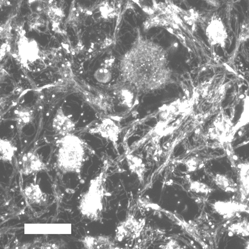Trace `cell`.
Wrapping results in <instances>:
<instances>
[{"label":"cell","instance_id":"1","mask_svg":"<svg viewBox=\"0 0 249 249\" xmlns=\"http://www.w3.org/2000/svg\"><path fill=\"white\" fill-rule=\"evenodd\" d=\"M120 69L123 81L139 91L161 89L171 81L166 52L147 39L135 41L122 57Z\"/></svg>","mask_w":249,"mask_h":249},{"label":"cell","instance_id":"2","mask_svg":"<svg viewBox=\"0 0 249 249\" xmlns=\"http://www.w3.org/2000/svg\"><path fill=\"white\" fill-rule=\"evenodd\" d=\"M56 143V171L62 175L80 174L86 160L87 143L73 133L61 137Z\"/></svg>","mask_w":249,"mask_h":249},{"label":"cell","instance_id":"3","mask_svg":"<svg viewBox=\"0 0 249 249\" xmlns=\"http://www.w3.org/2000/svg\"><path fill=\"white\" fill-rule=\"evenodd\" d=\"M108 168L107 164L104 165L101 173L91 180L87 191L81 195L77 208L83 218L102 221Z\"/></svg>","mask_w":249,"mask_h":249},{"label":"cell","instance_id":"4","mask_svg":"<svg viewBox=\"0 0 249 249\" xmlns=\"http://www.w3.org/2000/svg\"><path fill=\"white\" fill-rule=\"evenodd\" d=\"M23 31L19 33L20 37L18 41V53L20 63L25 68L41 58L40 52L34 39H30L23 34Z\"/></svg>","mask_w":249,"mask_h":249},{"label":"cell","instance_id":"5","mask_svg":"<svg viewBox=\"0 0 249 249\" xmlns=\"http://www.w3.org/2000/svg\"><path fill=\"white\" fill-rule=\"evenodd\" d=\"M145 225V220H138L129 214L116 228L115 240L121 242L126 239L138 238Z\"/></svg>","mask_w":249,"mask_h":249},{"label":"cell","instance_id":"6","mask_svg":"<svg viewBox=\"0 0 249 249\" xmlns=\"http://www.w3.org/2000/svg\"><path fill=\"white\" fill-rule=\"evenodd\" d=\"M20 164L21 165L20 172L26 176L41 172L49 171L48 164L44 161L35 148L23 155Z\"/></svg>","mask_w":249,"mask_h":249},{"label":"cell","instance_id":"7","mask_svg":"<svg viewBox=\"0 0 249 249\" xmlns=\"http://www.w3.org/2000/svg\"><path fill=\"white\" fill-rule=\"evenodd\" d=\"M206 36L211 45L225 48L228 35L220 18L218 16L212 18L206 28Z\"/></svg>","mask_w":249,"mask_h":249},{"label":"cell","instance_id":"8","mask_svg":"<svg viewBox=\"0 0 249 249\" xmlns=\"http://www.w3.org/2000/svg\"><path fill=\"white\" fill-rule=\"evenodd\" d=\"M214 128L211 129L212 131H210L212 138L222 143L232 141L236 130L232 127L229 119H227L224 116H220L214 122Z\"/></svg>","mask_w":249,"mask_h":249},{"label":"cell","instance_id":"9","mask_svg":"<svg viewBox=\"0 0 249 249\" xmlns=\"http://www.w3.org/2000/svg\"><path fill=\"white\" fill-rule=\"evenodd\" d=\"M52 127L57 135L62 137L73 133L76 123L59 107L53 119Z\"/></svg>","mask_w":249,"mask_h":249},{"label":"cell","instance_id":"10","mask_svg":"<svg viewBox=\"0 0 249 249\" xmlns=\"http://www.w3.org/2000/svg\"><path fill=\"white\" fill-rule=\"evenodd\" d=\"M119 132L118 127L114 122L109 119H104L100 124L89 131L90 134H98L104 138L111 141L115 146L118 140Z\"/></svg>","mask_w":249,"mask_h":249},{"label":"cell","instance_id":"11","mask_svg":"<svg viewBox=\"0 0 249 249\" xmlns=\"http://www.w3.org/2000/svg\"><path fill=\"white\" fill-rule=\"evenodd\" d=\"M85 249H115L116 244L111 236L88 235L79 239Z\"/></svg>","mask_w":249,"mask_h":249},{"label":"cell","instance_id":"12","mask_svg":"<svg viewBox=\"0 0 249 249\" xmlns=\"http://www.w3.org/2000/svg\"><path fill=\"white\" fill-rule=\"evenodd\" d=\"M24 193L27 200L31 205L46 206L48 203V195L41 191L38 184L33 183L28 184Z\"/></svg>","mask_w":249,"mask_h":249},{"label":"cell","instance_id":"13","mask_svg":"<svg viewBox=\"0 0 249 249\" xmlns=\"http://www.w3.org/2000/svg\"><path fill=\"white\" fill-rule=\"evenodd\" d=\"M18 133L21 135L24 128L34 120L35 112L33 108L28 106H20L14 111Z\"/></svg>","mask_w":249,"mask_h":249},{"label":"cell","instance_id":"14","mask_svg":"<svg viewBox=\"0 0 249 249\" xmlns=\"http://www.w3.org/2000/svg\"><path fill=\"white\" fill-rule=\"evenodd\" d=\"M17 151L16 143L11 139L0 140V160L3 162L12 163Z\"/></svg>","mask_w":249,"mask_h":249},{"label":"cell","instance_id":"15","mask_svg":"<svg viewBox=\"0 0 249 249\" xmlns=\"http://www.w3.org/2000/svg\"><path fill=\"white\" fill-rule=\"evenodd\" d=\"M127 161L130 171L137 175L141 183L144 181V176L146 172V166L139 157L129 153L126 156Z\"/></svg>","mask_w":249,"mask_h":249},{"label":"cell","instance_id":"16","mask_svg":"<svg viewBox=\"0 0 249 249\" xmlns=\"http://www.w3.org/2000/svg\"><path fill=\"white\" fill-rule=\"evenodd\" d=\"M46 14L48 16L53 24V28L55 32L62 34L59 26L62 22L65 14L63 10L56 5H51Z\"/></svg>","mask_w":249,"mask_h":249},{"label":"cell","instance_id":"17","mask_svg":"<svg viewBox=\"0 0 249 249\" xmlns=\"http://www.w3.org/2000/svg\"><path fill=\"white\" fill-rule=\"evenodd\" d=\"M240 192L242 198L249 200V162L242 164L240 168Z\"/></svg>","mask_w":249,"mask_h":249},{"label":"cell","instance_id":"18","mask_svg":"<svg viewBox=\"0 0 249 249\" xmlns=\"http://www.w3.org/2000/svg\"><path fill=\"white\" fill-rule=\"evenodd\" d=\"M214 206L217 212L224 218H231L239 208L238 205L232 202H218Z\"/></svg>","mask_w":249,"mask_h":249},{"label":"cell","instance_id":"19","mask_svg":"<svg viewBox=\"0 0 249 249\" xmlns=\"http://www.w3.org/2000/svg\"><path fill=\"white\" fill-rule=\"evenodd\" d=\"M214 180L219 188L225 192L234 193L237 190L234 180L226 175H217Z\"/></svg>","mask_w":249,"mask_h":249},{"label":"cell","instance_id":"20","mask_svg":"<svg viewBox=\"0 0 249 249\" xmlns=\"http://www.w3.org/2000/svg\"><path fill=\"white\" fill-rule=\"evenodd\" d=\"M58 74L61 76L62 79L65 80L69 83L74 82V74L71 69V64L70 62H67L62 65L58 70Z\"/></svg>","mask_w":249,"mask_h":249},{"label":"cell","instance_id":"21","mask_svg":"<svg viewBox=\"0 0 249 249\" xmlns=\"http://www.w3.org/2000/svg\"><path fill=\"white\" fill-rule=\"evenodd\" d=\"M94 77L100 84H107L111 81L112 74L108 68H101L95 71Z\"/></svg>","mask_w":249,"mask_h":249},{"label":"cell","instance_id":"22","mask_svg":"<svg viewBox=\"0 0 249 249\" xmlns=\"http://www.w3.org/2000/svg\"><path fill=\"white\" fill-rule=\"evenodd\" d=\"M68 244L63 240L53 239L49 241L41 242L39 246L40 249H66Z\"/></svg>","mask_w":249,"mask_h":249},{"label":"cell","instance_id":"23","mask_svg":"<svg viewBox=\"0 0 249 249\" xmlns=\"http://www.w3.org/2000/svg\"><path fill=\"white\" fill-rule=\"evenodd\" d=\"M229 230L234 233L241 234L243 236L249 235V222L247 220H244L240 223H237L232 225Z\"/></svg>","mask_w":249,"mask_h":249},{"label":"cell","instance_id":"24","mask_svg":"<svg viewBox=\"0 0 249 249\" xmlns=\"http://www.w3.org/2000/svg\"><path fill=\"white\" fill-rule=\"evenodd\" d=\"M190 189L194 193L206 195L211 192L210 187L206 184L197 181H192L190 182Z\"/></svg>","mask_w":249,"mask_h":249},{"label":"cell","instance_id":"25","mask_svg":"<svg viewBox=\"0 0 249 249\" xmlns=\"http://www.w3.org/2000/svg\"><path fill=\"white\" fill-rule=\"evenodd\" d=\"M248 123H249V96H247L245 99L243 111L240 119V122L235 126H238L236 127V130H238L239 127L246 125Z\"/></svg>","mask_w":249,"mask_h":249},{"label":"cell","instance_id":"26","mask_svg":"<svg viewBox=\"0 0 249 249\" xmlns=\"http://www.w3.org/2000/svg\"><path fill=\"white\" fill-rule=\"evenodd\" d=\"M189 172H195L198 168H200L201 163V160L196 157H193L189 159L183 160L182 162Z\"/></svg>","mask_w":249,"mask_h":249},{"label":"cell","instance_id":"27","mask_svg":"<svg viewBox=\"0 0 249 249\" xmlns=\"http://www.w3.org/2000/svg\"><path fill=\"white\" fill-rule=\"evenodd\" d=\"M44 19L38 14L34 13L31 15L29 19L28 25L30 30H36L38 27L44 25Z\"/></svg>","mask_w":249,"mask_h":249},{"label":"cell","instance_id":"28","mask_svg":"<svg viewBox=\"0 0 249 249\" xmlns=\"http://www.w3.org/2000/svg\"><path fill=\"white\" fill-rule=\"evenodd\" d=\"M239 39L241 41L249 39V21H246L242 24Z\"/></svg>","mask_w":249,"mask_h":249},{"label":"cell","instance_id":"29","mask_svg":"<svg viewBox=\"0 0 249 249\" xmlns=\"http://www.w3.org/2000/svg\"><path fill=\"white\" fill-rule=\"evenodd\" d=\"M11 20H8L1 27V37L3 39L9 40L11 39Z\"/></svg>","mask_w":249,"mask_h":249},{"label":"cell","instance_id":"30","mask_svg":"<svg viewBox=\"0 0 249 249\" xmlns=\"http://www.w3.org/2000/svg\"><path fill=\"white\" fill-rule=\"evenodd\" d=\"M10 51L11 47L7 41V42L3 44L1 48V60L4 58L7 53H10Z\"/></svg>","mask_w":249,"mask_h":249},{"label":"cell","instance_id":"31","mask_svg":"<svg viewBox=\"0 0 249 249\" xmlns=\"http://www.w3.org/2000/svg\"><path fill=\"white\" fill-rule=\"evenodd\" d=\"M180 246L178 242L175 241H171L164 246V249H179Z\"/></svg>","mask_w":249,"mask_h":249},{"label":"cell","instance_id":"32","mask_svg":"<svg viewBox=\"0 0 249 249\" xmlns=\"http://www.w3.org/2000/svg\"><path fill=\"white\" fill-rule=\"evenodd\" d=\"M24 91V89L21 87H17L15 88L12 91V94L14 95H18Z\"/></svg>","mask_w":249,"mask_h":249},{"label":"cell","instance_id":"33","mask_svg":"<svg viewBox=\"0 0 249 249\" xmlns=\"http://www.w3.org/2000/svg\"><path fill=\"white\" fill-rule=\"evenodd\" d=\"M9 74L7 73V72L4 70L1 69V80H4V79H5L7 75H8Z\"/></svg>","mask_w":249,"mask_h":249},{"label":"cell","instance_id":"34","mask_svg":"<svg viewBox=\"0 0 249 249\" xmlns=\"http://www.w3.org/2000/svg\"><path fill=\"white\" fill-rule=\"evenodd\" d=\"M8 2L7 0H1V4H5L6 5L7 3Z\"/></svg>","mask_w":249,"mask_h":249},{"label":"cell","instance_id":"35","mask_svg":"<svg viewBox=\"0 0 249 249\" xmlns=\"http://www.w3.org/2000/svg\"><path fill=\"white\" fill-rule=\"evenodd\" d=\"M246 249H249V243H247V245H246Z\"/></svg>","mask_w":249,"mask_h":249}]
</instances>
